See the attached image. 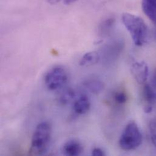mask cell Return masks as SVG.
Segmentation results:
<instances>
[{
    "mask_svg": "<svg viewBox=\"0 0 156 156\" xmlns=\"http://www.w3.org/2000/svg\"><path fill=\"white\" fill-rule=\"evenodd\" d=\"M151 84L154 88H155L156 89V69L153 72L152 77L151 79Z\"/></svg>",
    "mask_w": 156,
    "mask_h": 156,
    "instance_id": "obj_17",
    "label": "cell"
},
{
    "mask_svg": "<svg viewBox=\"0 0 156 156\" xmlns=\"http://www.w3.org/2000/svg\"><path fill=\"white\" fill-rule=\"evenodd\" d=\"M100 60V55L96 51H91L85 54L80 61V65L84 67L96 65Z\"/></svg>",
    "mask_w": 156,
    "mask_h": 156,
    "instance_id": "obj_10",
    "label": "cell"
},
{
    "mask_svg": "<svg viewBox=\"0 0 156 156\" xmlns=\"http://www.w3.org/2000/svg\"><path fill=\"white\" fill-rule=\"evenodd\" d=\"M52 133V126L48 122H42L37 126L31 140L30 155L41 156L45 154L51 143Z\"/></svg>",
    "mask_w": 156,
    "mask_h": 156,
    "instance_id": "obj_2",
    "label": "cell"
},
{
    "mask_svg": "<svg viewBox=\"0 0 156 156\" xmlns=\"http://www.w3.org/2000/svg\"><path fill=\"white\" fill-rule=\"evenodd\" d=\"M68 79L69 75L66 69L62 66H55L45 74L44 83L49 90H57L65 87Z\"/></svg>",
    "mask_w": 156,
    "mask_h": 156,
    "instance_id": "obj_4",
    "label": "cell"
},
{
    "mask_svg": "<svg viewBox=\"0 0 156 156\" xmlns=\"http://www.w3.org/2000/svg\"><path fill=\"white\" fill-rule=\"evenodd\" d=\"M62 1L66 4H71L76 2L77 0H62Z\"/></svg>",
    "mask_w": 156,
    "mask_h": 156,
    "instance_id": "obj_19",
    "label": "cell"
},
{
    "mask_svg": "<svg viewBox=\"0 0 156 156\" xmlns=\"http://www.w3.org/2000/svg\"><path fill=\"white\" fill-rule=\"evenodd\" d=\"M114 23V20L113 18H108L102 23L100 27V33L101 35H107L109 31L111 30V28L113 26Z\"/></svg>",
    "mask_w": 156,
    "mask_h": 156,
    "instance_id": "obj_14",
    "label": "cell"
},
{
    "mask_svg": "<svg viewBox=\"0 0 156 156\" xmlns=\"http://www.w3.org/2000/svg\"><path fill=\"white\" fill-rule=\"evenodd\" d=\"M83 151V148L81 144L76 139L68 140L63 147V152L66 156H80L81 154Z\"/></svg>",
    "mask_w": 156,
    "mask_h": 156,
    "instance_id": "obj_7",
    "label": "cell"
},
{
    "mask_svg": "<svg viewBox=\"0 0 156 156\" xmlns=\"http://www.w3.org/2000/svg\"><path fill=\"white\" fill-rule=\"evenodd\" d=\"M153 109V106L150 105H145L144 107V111L147 114H150L152 112Z\"/></svg>",
    "mask_w": 156,
    "mask_h": 156,
    "instance_id": "obj_18",
    "label": "cell"
},
{
    "mask_svg": "<svg viewBox=\"0 0 156 156\" xmlns=\"http://www.w3.org/2000/svg\"><path fill=\"white\" fill-rule=\"evenodd\" d=\"M113 101L117 105H123L127 102L128 95L125 90L119 89L113 94Z\"/></svg>",
    "mask_w": 156,
    "mask_h": 156,
    "instance_id": "obj_13",
    "label": "cell"
},
{
    "mask_svg": "<svg viewBox=\"0 0 156 156\" xmlns=\"http://www.w3.org/2000/svg\"><path fill=\"white\" fill-rule=\"evenodd\" d=\"M149 129L151 141L153 144L156 147V118L152 119L150 122Z\"/></svg>",
    "mask_w": 156,
    "mask_h": 156,
    "instance_id": "obj_15",
    "label": "cell"
},
{
    "mask_svg": "<svg viewBox=\"0 0 156 156\" xmlns=\"http://www.w3.org/2000/svg\"><path fill=\"white\" fill-rule=\"evenodd\" d=\"M45 1H46L48 2H49L50 4H56L59 0H45Z\"/></svg>",
    "mask_w": 156,
    "mask_h": 156,
    "instance_id": "obj_20",
    "label": "cell"
},
{
    "mask_svg": "<svg viewBox=\"0 0 156 156\" xmlns=\"http://www.w3.org/2000/svg\"><path fill=\"white\" fill-rule=\"evenodd\" d=\"M83 86L87 90L94 94L100 93L104 89V84L97 79H88L83 83Z\"/></svg>",
    "mask_w": 156,
    "mask_h": 156,
    "instance_id": "obj_12",
    "label": "cell"
},
{
    "mask_svg": "<svg viewBox=\"0 0 156 156\" xmlns=\"http://www.w3.org/2000/svg\"><path fill=\"white\" fill-rule=\"evenodd\" d=\"M74 112L79 115L87 113L90 108V101L87 95L81 94L73 104Z\"/></svg>",
    "mask_w": 156,
    "mask_h": 156,
    "instance_id": "obj_6",
    "label": "cell"
},
{
    "mask_svg": "<svg viewBox=\"0 0 156 156\" xmlns=\"http://www.w3.org/2000/svg\"><path fill=\"white\" fill-rule=\"evenodd\" d=\"M78 95L77 92L73 88H65L59 94L58 101L60 105L64 106L73 104Z\"/></svg>",
    "mask_w": 156,
    "mask_h": 156,
    "instance_id": "obj_8",
    "label": "cell"
},
{
    "mask_svg": "<svg viewBox=\"0 0 156 156\" xmlns=\"http://www.w3.org/2000/svg\"><path fill=\"white\" fill-rule=\"evenodd\" d=\"M142 143V134L134 122H130L125 126L119 139L120 148L125 151L137 149Z\"/></svg>",
    "mask_w": 156,
    "mask_h": 156,
    "instance_id": "obj_3",
    "label": "cell"
},
{
    "mask_svg": "<svg viewBox=\"0 0 156 156\" xmlns=\"http://www.w3.org/2000/svg\"><path fill=\"white\" fill-rule=\"evenodd\" d=\"M131 72L133 77L139 84L145 83L149 76V68L144 61L134 62L131 67Z\"/></svg>",
    "mask_w": 156,
    "mask_h": 156,
    "instance_id": "obj_5",
    "label": "cell"
},
{
    "mask_svg": "<svg viewBox=\"0 0 156 156\" xmlns=\"http://www.w3.org/2000/svg\"><path fill=\"white\" fill-rule=\"evenodd\" d=\"M122 20L134 44L137 46H144L148 38V26L144 20L129 13H123Z\"/></svg>",
    "mask_w": 156,
    "mask_h": 156,
    "instance_id": "obj_1",
    "label": "cell"
},
{
    "mask_svg": "<svg viewBox=\"0 0 156 156\" xmlns=\"http://www.w3.org/2000/svg\"><path fill=\"white\" fill-rule=\"evenodd\" d=\"M92 155L94 156H105V152L100 148H95L92 151Z\"/></svg>",
    "mask_w": 156,
    "mask_h": 156,
    "instance_id": "obj_16",
    "label": "cell"
},
{
    "mask_svg": "<svg viewBox=\"0 0 156 156\" xmlns=\"http://www.w3.org/2000/svg\"><path fill=\"white\" fill-rule=\"evenodd\" d=\"M142 7L144 13L156 25V0H142Z\"/></svg>",
    "mask_w": 156,
    "mask_h": 156,
    "instance_id": "obj_9",
    "label": "cell"
},
{
    "mask_svg": "<svg viewBox=\"0 0 156 156\" xmlns=\"http://www.w3.org/2000/svg\"><path fill=\"white\" fill-rule=\"evenodd\" d=\"M143 97L146 105L153 106L156 103V89L151 84H145L143 89Z\"/></svg>",
    "mask_w": 156,
    "mask_h": 156,
    "instance_id": "obj_11",
    "label": "cell"
}]
</instances>
